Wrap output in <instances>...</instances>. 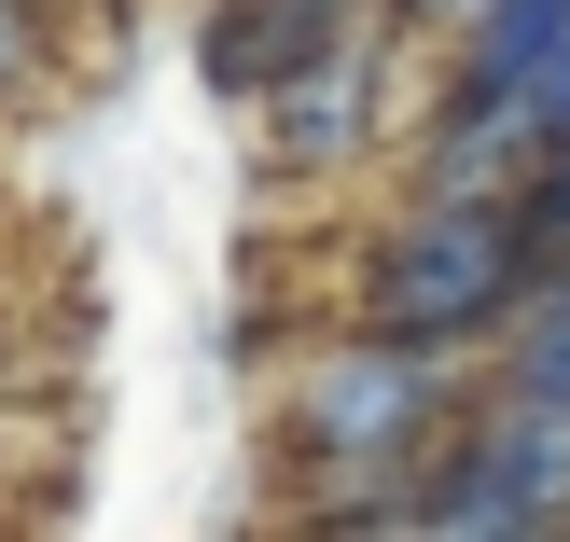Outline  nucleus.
Here are the masks:
<instances>
[{
  "instance_id": "obj_1",
  "label": "nucleus",
  "mask_w": 570,
  "mask_h": 542,
  "mask_svg": "<svg viewBox=\"0 0 570 542\" xmlns=\"http://www.w3.org/2000/svg\"><path fill=\"white\" fill-rule=\"evenodd\" d=\"M460 404H473V348H417V334H376V321H348L321 362H293L278 445L334 487V501H306V529H404V487L460 432Z\"/></svg>"
},
{
  "instance_id": "obj_2",
  "label": "nucleus",
  "mask_w": 570,
  "mask_h": 542,
  "mask_svg": "<svg viewBox=\"0 0 570 542\" xmlns=\"http://www.w3.org/2000/svg\"><path fill=\"white\" fill-rule=\"evenodd\" d=\"M529 293H543V237H529L515 195H432L417 181L348 250V321L417 334V348H488Z\"/></svg>"
},
{
  "instance_id": "obj_3",
  "label": "nucleus",
  "mask_w": 570,
  "mask_h": 542,
  "mask_svg": "<svg viewBox=\"0 0 570 542\" xmlns=\"http://www.w3.org/2000/svg\"><path fill=\"white\" fill-rule=\"evenodd\" d=\"M404 529H432V542H570V404L473 376L460 432L404 487Z\"/></svg>"
},
{
  "instance_id": "obj_4",
  "label": "nucleus",
  "mask_w": 570,
  "mask_h": 542,
  "mask_svg": "<svg viewBox=\"0 0 570 542\" xmlns=\"http://www.w3.org/2000/svg\"><path fill=\"white\" fill-rule=\"evenodd\" d=\"M390 42H404V14L376 0L321 70H293L278 98H250V111H265V154L306 167V181H321V167H362V154H376V126H390Z\"/></svg>"
},
{
  "instance_id": "obj_5",
  "label": "nucleus",
  "mask_w": 570,
  "mask_h": 542,
  "mask_svg": "<svg viewBox=\"0 0 570 542\" xmlns=\"http://www.w3.org/2000/svg\"><path fill=\"white\" fill-rule=\"evenodd\" d=\"M376 14V0H209L195 14V70H209V98H278L293 70H321L348 28Z\"/></svg>"
},
{
  "instance_id": "obj_6",
  "label": "nucleus",
  "mask_w": 570,
  "mask_h": 542,
  "mask_svg": "<svg viewBox=\"0 0 570 542\" xmlns=\"http://www.w3.org/2000/svg\"><path fill=\"white\" fill-rule=\"evenodd\" d=\"M529 167H543L529 111L501 98V83H473L460 56H445V83H432V126H417V181H432V195H515Z\"/></svg>"
},
{
  "instance_id": "obj_7",
  "label": "nucleus",
  "mask_w": 570,
  "mask_h": 542,
  "mask_svg": "<svg viewBox=\"0 0 570 542\" xmlns=\"http://www.w3.org/2000/svg\"><path fill=\"white\" fill-rule=\"evenodd\" d=\"M488 376L501 390H543V404H570V278L543 265V293L515 306V321L488 334Z\"/></svg>"
},
{
  "instance_id": "obj_8",
  "label": "nucleus",
  "mask_w": 570,
  "mask_h": 542,
  "mask_svg": "<svg viewBox=\"0 0 570 542\" xmlns=\"http://www.w3.org/2000/svg\"><path fill=\"white\" fill-rule=\"evenodd\" d=\"M56 83V0H0V98Z\"/></svg>"
},
{
  "instance_id": "obj_9",
  "label": "nucleus",
  "mask_w": 570,
  "mask_h": 542,
  "mask_svg": "<svg viewBox=\"0 0 570 542\" xmlns=\"http://www.w3.org/2000/svg\"><path fill=\"white\" fill-rule=\"evenodd\" d=\"M529 139H543V154H570V28H557V56H543V70H529Z\"/></svg>"
},
{
  "instance_id": "obj_10",
  "label": "nucleus",
  "mask_w": 570,
  "mask_h": 542,
  "mask_svg": "<svg viewBox=\"0 0 570 542\" xmlns=\"http://www.w3.org/2000/svg\"><path fill=\"white\" fill-rule=\"evenodd\" d=\"M390 14H404V28H432V42H460V28L488 14V0H390Z\"/></svg>"
},
{
  "instance_id": "obj_11",
  "label": "nucleus",
  "mask_w": 570,
  "mask_h": 542,
  "mask_svg": "<svg viewBox=\"0 0 570 542\" xmlns=\"http://www.w3.org/2000/svg\"><path fill=\"white\" fill-rule=\"evenodd\" d=\"M557 278H570V265H557Z\"/></svg>"
}]
</instances>
